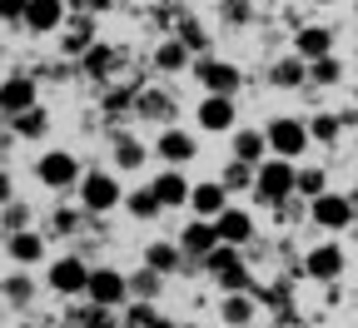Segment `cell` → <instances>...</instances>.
<instances>
[{"instance_id": "34", "label": "cell", "mask_w": 358, "mask_h": 328, "mask_svg": "<svg viewBox=\"0 0 358 328\" xmlns=\"http://www.w3.org/2000/svg\"><path fill=\"white\" fill-rule=\"evenodd\" d=\"M324 190H329V174L319 164H299V194L303 199H319Z\"/></svg>"}, {"instance_id": "35", "label": "cell", "mask_w": 358, "mask_h": 328, "mask_svg": "<svg viewBox=\"0 0 358 328\" xmlns=\"http://www.w3.org/2000/svg\"><path fill=\"white\" fill-rule=\"evenodd\" d=\"M80 219H90L80 204L75 209H60L55 204V214H50V234H60V239H70V234H80Z\"/></svg>"}, {"instance_id": "3", "label": "cell", "mask_w": 358, "mask_h": 328, "mask_svg": "<svg viewBox=\"0 0 358 328\" xmlns=\"http://www.w3.org/2000/svg\"><path fill=\"white\" fill-rule=\"evenodd\" d=\"M80 179H85V169H80V159L70 150H45L35 159V184H40V190H50V194H75Z\"/></svg>"}, {"instance_id": "7", "label": "cell", "mask_w": 358, "mask_h": 328, "mask_svg": "<svg viewBox=\"0 0 358 328\" xmlns=\"http://www.w3.org/2000/svg\"><path fill=\"white\" fill-rule=\"evenodd\" d=\"M189 75L199 80L204 95H234V90L244 85V70H239L234 60H224V55H199Z\"/></svg>"}, {"instance_id": "2", "label": "cell", "mask_w": 358, "mask_h": 328, "mask_svg": "<svg viewBox=\"0 0 358 328\" xmlns=\"http://www.w3.org/2000/svg\"><path fill=\"white\" fill-rule=\"evenodd\" d=\"M75 199H80V209H85L90 219H105L110 209H124V184H120L115 169H85Z\"/></svg>"}, {"instance_id": "5", "label": "cell", "mask_w": 358, "mask_h": 328, "mask_svg": "<svg viewBox=\"0 0 358 328\" xmlns=\"http://www.w3.org/2000/svg\"><path fill=\"white\" fill-rule=\"evenodd\" d=\"M90 269L80 254H60V259H50L45 264V284H50V294H60V299H80V294H90Z\"/></svg>"}, {"instance_id": "43", "label": "cell", "mask_w": 358, "mask_h": 328, "mask_svg": "<svg viewBox=\"0 0 358 328\" xmlns=\"http://www.w3.org/2000/svg\"><path fill=\"white\" fill-rule=\"evenodd\" d=\"M313 6H338V0H313Z\"/></svg>"}, {"instance_id": "23", "label": "cell", "mask_w": 358, "mask_h": 328, "mask_svg": "<svg viewBox=\"0 0 358 328\" xmlns=\"http://www.w3.org/2000/svg\"><path fill=\"white\" fill-rule=\"evenodd\" d=\"M110 155H115V169L120 174H134V169H145V159L155 155L140 134H115V145H110Z\"/></svg>"}, {"instance_id": "21", "label": "cell", "mask_w": 358, "mask_h": 328, "mask_svg": "<svg viewBox=\"0 0 358 328\" xmlns=\"http://www.w3.org/2000/svg\"><path fill=\"white\" fill-rule=\"evenodd\" d=\"M65 0H30V10H25V35H55L65 25Z\"/></svg>"}, {"instance_id": "16", "label": "cell", "mask_w": 358, "mask_h": 328, "mask_svg": "<svg viewBox=\"0 0 358 328\" xmlns=\"http://www.w3.org/2000/svg\"><path fill=\"white\" fill-rule=\"evenodd\" d=\"M179 244H185V254H189V259H204V254H214L224 239H219V224H214V219L189 214V224L179 229Z\"/></svg>"}, {"instance_id": "40", "label": "cell", "mask_w": 358, "mask_h": 328, "mask_svg": "<svg viewBox=\"0 0 358 328\" xmlns=\"http://www.w3.org/2000/svg\"><path fill=\"white\" fill-rule=\"evenodd\" d=\"M249 0H219V20H229V25H249Z\"/></svg>"}, {"instance_id": "33", "label": "cell", "mask_w": 358, "mask_h": 328, "mask_svg": "<svg viewBox=\"0 0 358 328\" xmlns=\"http://www.w3.org/2000/svg\"><path fill=\"white\" fill-rule=\"evenodd\" d=\"M254 169H259V164H244V159L229 155V164L219 169V179L229 184V194H234V190H254Z\"/></svg>"}, {"instance_id": "46", "label": "cell", "mask_w": 358, "mask_h": 328, "mask_svg": "<svg viewBox=\"0 0 358 328\" xmlns=\"http://www.w3.org/2000/svg\"><path fill=\"white\" fill-rule=\"evenodd\" d=\"M353 234H358V214H353Z\"/></svg>"}, {"instance_id": "18", "label": "cell", "mask_w": 358, "mask_h": 328, "mask_svg": "<svg viewBox=\"0 0 358 328\" xmlns=\"http://www.w3.org/2000/svg\"><path fill=\"white\" fill-rule=\"evenodd\" d=\"M224 209H229V184H224V179H199V184H194V194H189V214H199V219H219Z\"/></svg>"}, {"instance_id": "19", "label": "cell", "mask_w": 358, "mask_h": 328, "mask_svg": "<svg viewBox=\"0 0 358 328\" xmlns=\"http://www.w3.org/2000/svg\"><path fill=\"white\" fill-rule=\"evenodd\" d=\"M214 224H219V239H224V244H239V249H249L254 234H259V229H254V209H239V204H229Z\"/></svg>"}, {"instance_id": "14", "label": "cell", "mask_w": 358, "mask_h": 328, "mask_svg": "<svg viewBox=\"0 0 358 328\" xmlns=\"http://www.w3.org/2000/svg\"><path fill=\"white\" fill-rule=\"evenodd\" d=\"M150 184H155V194L164 199V209H179V204L189 209V194H194V179L185 174V164H164V169H159V174H155Z\"/></svg>"}, {"instance_id": "17", "label": "cell", "mask_w": 358, "mask_h": 328, "mask_svg": "<svg viewBox=\"0 0 358 328\" xmlns=\"http://www.w3.org/2000/svg\"><path fill=\"white\" fill-rule=\"evenodd\" d=\"M194 60H199V55H194L179 35H164V40L155 45V70H159V75H189Z\"/></svg>"}, {"instance_id": "36", "label": "cell", "mask_w": 358, "mask_h": 328, "mask_svg": "<svg viewBox=\"0 0 358 328\" xmlns=\"http://www.w3.org/2000/svg\"><path fill=\"white\" fill-rule=\"evenodd\" d=\"M0 229H6V234H20V229H30V204H20V199H6Z\"/></svg>"}, {"instance_id": "11", "label": "cell", "mask_w": 358, "mask_h": 328, "mask_svg": "<svg viewBox=\"0 0 358 328\" xmlns=\"http://www.w3.org/2000/svg\"><path fill=\"white\" fill-rule=\"evenodd\" d=\"M194 124H199L204 134H234V129H239V105H234V95H204L199 110H194Z\"/></svg>"}, {"instance_id": "15", "label": "cell", "mask_w": 358, "mask_h": 328, "mask_svg": "<svg viewBox=\"0 0 358 328\" xmlns=\"http://www.w3.org/2000/svg\"><path fill=\"white\" fill-rule=\"evenodd\" d=\"M219 323H229V328H254V323H259V294H254V289L219 294Z\"/></svg>"}, {"instance_id": "47", "label": "cell", "mask_w": 358, "mask_h": 328, "mask_svg": "<svg viewBox=\"0 0 358 328\" xmlns=\"http://www.w3.org/2000/svg\"><path fill=\"white\" fill-rule=\"evenodd\" d=\"M179 328H194V323H179Z\"/></svg>"}, {"instance_id": "9", "label": "cell", "mask_w": 358, "mask_h": 328, "mask_svg": "<svg viewBox=\"0 0 358 328\" xmlns=\"http://www.w3.org/2000/svg\"><path fill=\"white\" fill-rule=\"evenodd\" d=\"M35 105H40V85H35V75L10 70L6 80H0V115H6V120H15V115H25V110H35Z\"/></svg>"}, {"instance_id": "8", "label": "cell", "mask_w": 358, "mask_h": 328, "mask_svg": "<svg viewBox=\"0 0 358 328\" xmlns=\"http://www.w3.org/2000/svg\"><path fill=\"white\" fill-rule=\"evenodd\" d=\"M343 269H348V254H343V244H338V239L313 244V249L303 254V264H299V273H303V278H313V284H338Z\"/></svg>"}, {"instance_id": "32", "label": "cell", "mask_w": 358, "mask_h": 328, "mask_svg": "<svg viewBox=\"0 0 358 328\" xmlns=\"http://www.w3.org/2000/svg\"><path fill=\"white\" fill-rule=\"evenodd\" d=\"M338 80H343V60H338V55H324V60H313V65H308V85L334 90Z\"/></svg>"}, {"instance_id": "41", "label": "cell", "mask_w": 358, "mask_h": 328, "mask_svg": "<svg viewBox=\"0 0 358 328\" xmlns=\"http://www.w3.org/2000/svg\"><path fill=\"white\" fill-rule=\"evenodd\" d=\"M145 328H179V323H174V318H164V313H159V308H155V313H150V323H145Z\"/></svg>"}, {"instance_id": "24", "label": "cell", "mask_w": 358, "mask_h": 328, "mask_svg": "<svg viewBox=\"0 0 358 328\" xmlns=\"http://www.w3.org/2000/svg\"><path fill=\"white\" fill-rule=\"evenodd\" d=\"M124 214L134 224H155L164 214V199L155 194V184H140V190H124Z\"/></svg>"}, {"instance_id": "27", "label": "cell", "mask_w": 358, "mask_h": 328, "mask_svg": "<svg viewBox=\"0 0 358 328\" xmlns=\"http://www.w3.org/2000/svg\"><path fill=\"white\" fill-rule=\"evenodd\" d=\"M85 80H110V70H115V50H110V45L105 40H95V45H90V50L80 55V65H75Z\"/></svg>"}, {"instance_id": "4", "label": "cell", "mask_w": 358, "mask_h": 328, "mask_svg": "<svg viewBox=\"0 0 358 328\" xmlns=\"http://www.w3.org/2000/svg\"><path fill=\"white\" fill-rule=\"evenodd\" d=\"M264 134H268V150L284 155V159H299V155H308V150H313L308 120H299V115H274V120L264 124Z\"/></svg>"}, {"instance_id": "10", "label": "cell", "mask_w": 358, "mask_h": 328, "mask_svg": "<svg viewBox=\"0 0 358 328\" xmlns=\"http://www.w3.org/2000/svg\"><path fill=\"white\" fill-rule=\"evenodd\" d=\"M90 304H105V308H124L134 294H129V273L110 269V264H95V273H90Z\"/></svg>"}, {"instance_id": "26", "label": "cell", "mask_w": 358, "mask_h": 328, "mask_svg": "<svg viewBox=\"0 0 358 328\" xmlns=\"http://www.w3.org/2000/svg\"><path fill=\"white\" fill-rule=\"evenodd\" d=\"M268 85H274V90H299V85H308V60L289 50L284 60L268 65Z\"/></svg>"}, {"instance_id": "38", "label": "cell", "mask_w": 358, "mask_h": 328, "mask_svg": "<svg viewBox=\"0 0 358 328\" xmlns=\"http://www.w3.org/2000/svg\"><path fill=\"white\" fill-rule=\"evenodd\" d=\"M174 35H179V40H185V45H189V50H194V55H209V30H204V25H194V20H185V25H179Z\"/></svg>"}, {"instance_id": "31", "label": "cell", "mask_w": 358, "mask_h": 328, "mask_svg": "<svg viewBox=\"0 0 358 328\" xmlns=\"http://www.w3.org/2000/svg\"><path fill=\"white\" fill-rule=\"evenodd\" d=\"M20 139H45V134H50V115H45L40 105L35 110H25V115H15V120H6Z\"/></svg>"}, {"instance_id": "1", "label": "cell", "mask_w": 358, "mask_h": 328, "mask_svg": "<svg viewBox=\"0 0 358 328\" xmlns=\"http://www.w3.org/2000/svg\"><path fill=\"white\" fill-rule=\"evenodd\" d=\"M254 204L264 209H279L284 199L299 194V159H284V155H268L259 169H254Z\"/></svg>"}, {"instance_id": "28", "label": "cell", "mask_w": 358, "mask_h": 328, "mask_svg": "<svg viewBox=\"0 0 358 328\" xmlns=\"http://www.w3.org/2000/svg\"><path fill=\"white\" fill-rule=\"evenodd\" d=\"M30 299H35V278L25 269H10L6 273V308H30Z\"/></svg>"}, {"instance_id": "39", "label": "cell", "mask_w": 358, "mask_h": 328, "mask_svg": "<svg viewBox=\"0 0 358 328\" xmlns=\"http://www.w3.org/2000/svg\"><path fill=\"white\" fill-rule=\"evenodd\" d=\"M25 10H30V0H0V20H6V30H25Z\"/></svg>"}, {"instance_id": "44", "label": "cell", "mask_w": 358, "mask_h": 328, "mask_svg": "<svg viewBox=\"0 0 358 328\" xmlns=\"http://www.w3.org/2000/svg\"><path fill=\"white\" fill-rule=\"evenodd\" d=\"M65 6H85V0H65Z\"/></svg>"}, {"instance_id": "22", "label": "cell", "mask_w": 358, "mask_h": 328, "mask_svg": "<svg viewBox=\"0 0 358 328\" xmlns=\"http://www.w3.org/2000/svg\"><path fill=\"white\" fill-rule=\"evenodd\" d=\"M294 55H303L308 65L324 60V55H334V30H329V25H303V30H294Z\"/></svg>"}, {"instance_id": "13", "label": "cell", "mask_w": 358, "mask_h": 328, "mask_svg": "<svg viewBox=\"0 0 358 328\" xmlns=\"http://www.w3.org/2000/svg\"><path fill=\"white\" fill-rule=\"evenodd\" d=\"M6 259H10L15 269H40V264H50V254H45V234H35V229L6 234Z\"/></svg>"}, {"instance_id": "29", "label": "cell", "mask_w": 358, "mask_h": 328, "mask_svg": "<svg viewBox=\"0 0 358 328\" xmlns=\"http://www.w3.org/2000/svg\"><path fill=\"white\" fill-rule=\"evenodd\" d=\"M308 134H313V145H338L343 120H338L334 110H313V115H308Z\"/></svg>"}, {"instance_id": "12", "label": "cell", "mask_w": 358, "mask_h": 328, "mask_svg": "<svg viewBox=\"0 0 358 328\" xmlns=\"http://www.w3.org/2000/svg\"><path fill=\"white\" fill-rule=\"evenodd\" d=\"M155 159L159 164H189V159H199V139L179 124H164L159 139H155Z\"/></svg>"}, {"instance_id": "6", "label": "cell", "mask_w": 358, "mask_h": 328, "mask_svg": "<svg viewBox=\"0 0 358 328\" xmlns=\"http://www.w3.org/2000/svg\"><path fill=\"white\" fill-rule=\"evenodd\" d=\"M353 214H358V194H334V190H324L319 199H308V219H313V229H324V234L353 229Z\"/></svg>"}, {"instance_id": "37", "label": "cell", "mask_w": 358, "mask_h": 328, "mask_svg": "<svg viewBox=\"0 0 358 328\" xmlns=\"http://www.w3.org/2000/svg\"><path fill=\"white\" fill-rule=\"evenodd\" d=\"M90 45H95V35H90V25H85V20H80V25H75V30H65V40H60V50H65V55H75V60H80V55H85V50H90Z\"/></svg>"}, {"instance_id": "48", "label": "cell", "mask_w": 358, "mask_h": 328, "mask_svg": "<svg viewBox=\"0 0 358 328\" xmlns=\"http://www.w3.org/2000/svg\"><path fill=\"white\" fill-rule=\"evenodd\" d=\"M219 328H229V323H219Z\"/></svg>"}, {"instance_id": "42", "label": "cell", "mask_w": 358, "mask_h": 328, "mask_svg": "<svg viewBox=\"0 0 358 328\" xmlns=\"http://www.w3.org/2000/svg\"><path fill=\"white\" fill-rule=\"evenodd\" d=\"M85 10L95 15V10H110V0H85Z\"/></svg>"}, {"instance_id": "30", "label": "cell", "mask_w": 358, "mask_h": 328, "mask_svg": "<svg viewBox=\"0 0 358 328\" xmlns=\"http://www.w3.org/2000/svg\"><path fill=\"white\" fill-rule=\"evenodd\" d=\"M129 294H134V299H145V304H155V299L164 294V273L145 264L140 273H129Z\"/></svg>"}, {"instance_id": "25", "label": "cell", "mask_w": 358, "mask_h": 328, "mask_svg": "<svg viewBox=\"0 0 358 328\" xmlns=\"http://www.w3.org/2000/svg\"><path fill=\"white\" fill-rule=\"evenodd\" d=\"M185 259H189V254H185V244H179V239H155V244H145V264L159 269L164 278L185 269Z\"/></svg>"}, {"instance_id": "45", "label": "cell", "mask_w": 358, "mask_h": 328, "mask_svg": "<svg viewBox=\"0 0 358 328\" xmlns=\"http://www.w3.org/2000/svg\"><path fill=\"white\" fill-rule=\"evenodd\" d=\"M15 328H35V323H15Z\"/></svg>"}, {"instance_id": "20", "label": "cell", "mask_w": 358, "mask_h": 328, "mask_svg": "<svg viewBox=\"0 0 358 328\" xmlns=\"http://www.w3.org/2000/svg\"><path fill=\"white\" fill-rule=\"evenodd\" d=\"M229 155H234V159H244V164H264L274 150H268V134H264V129L239 124V129L229 134Z\"/></svg>"}]
</instances>
